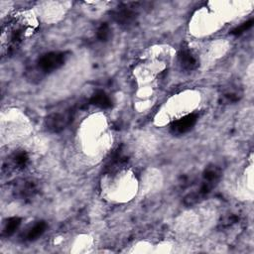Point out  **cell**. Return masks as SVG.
Listing matches in <instances>:
<instances>
[{
	"label": "cell",
	"mask_w": 254,
	"mask_h": 254,
	"mask_svg": "<svg viewBox=\"0 0 254 254\" xmlns=\"http://www.w3.org/2000/svg\"><path fill=\"white\" fill-rule=\"evenodd\" d=\"M222 176L221 169L216 165H210L204 169L199 186L188 193L184 198V203L187 206L193 205L204 199L211 190L216 187Z\"/></svg>",
	"instance_id": "6da1fadb"
},
{
	"label": "cell",
	"mask_w": 254,
	"mask_h": 254,
	"mask_svg": "<svg viewBox=\"0 0 254 254\" xmlns=\"http://www.w3.org/2000/svg\"><path fill=\"white\" fill-rule=\"evenodd\" d=\"M27 33L26 24L18 19L8 21L2 28L1 54L11 55L21 46Z\"/></svg>",
	"instance_id": "7a4b0ae2"
},
{
	"label": "cell",
	"mask_w": 254,
	"mask_h": 254,
	"mask_svg": "<svg viewBox=\"0 0 254 254\" xmlns=\"http://www.w3.org/2000/svg\"><path fill=\"white\" fill-rule=\"evenodd\" d=\"M141 2L121 3L111 11V18L115 23L123 28L133 26L139 17V10L142 8Z\"/></svg>",
	"instance_id": "3957f363"
},
{
	"label": "cell",
	"mask_w": 254,
	"mask_h": 254,
	"mask_svg": "<svg viewBox=\"0 0 254 254\" xmlns=\"http://www.w3.org/2000/svg\"><path fill=\"white\" fill-rule=\"evenodd\" d=\"M74 109L68 108L49 114L45 119V127L49 132L59 133L64 130L73 120Z\"/></svg>",
	"instance_id": "277c9868"
},
{
	"label": "cell",
	"mask_w": 254,
	"mask_h": 254,
	"mask_svg": "<svg viewBox=\"0 0 254 254\" xmlns=\"http://www.w3.org/2000/svg\"><path fill=\"white\" fill-rule=\"evenodd\" d=\"M64 52H50L43 55L37 62V69L40 73H49L60 68L66 60Z\"/></svg>",
	"instance_id": "5b68a950"
},
{
	"label": "cell",
	"mask_w": 254,
	"mask_h": 254,
	"mask_svg": "<svg viewBox=\"0 0 254 254\" xmlns=\"http://www.w3.org/2000/svg\"><path fill=\"white\" fill-rule=\"evenodd\" d=\"M30 161L28 153L24 150H18L12 153L2 165V172L11 173L24 170Z\"/></svg>",
	"instance_id": "8992f818"
},
{
	"label": "cell",
	"mask_w": 254,
	"mask_h": 254,
	"mask_svg": "<svg viewBox=\"0 0 254 254\" xmlns=\"http://www.w3.org/2000/svg\"><path fill=\"white\" fill-rule=\"evenodd\" d=\"M39 188L33 180H20L17 181L12 187V193L18 199H28L36 195Z\"/></svg>",
	"instance_id": "52a82bcc"
},
{
	"label": "cell",
	"mask_w": 254,
	"mask_h": 254,
	"mask_svg": "<svg viewBox=\"0 0 254 254\" xmlns=\"http://www.w3.org/2000/svg\"><path fill=\"white\" fill-rule=\"evenodd\" d=\"M198 119L197 114L190 113L182 118L177 119L171 124V132L176 135H182L189 132L196 123Z\"/></svg>",
	"instance_id": "ba28073f"
},
{
	"label": "cell",
	"mask_w": 254,
	"mask_h": 254,
	"mask_svg": "<svg viewBox=\"0 0 254 254\" xmlns=\"http://www.w3.org/2000/svg\"><path fill=\"white\" fill-rule=\"evenodd\" d=\"M179 63L182 68L186 70H193L198 66V59L189 48H182L178 54Z\"/></svg>",
	"instance_id": "9c48e42d"
},
{
	"label": "cell",
	"mask_w": 254,
	"mask_h": 254,
	"mask_svg": "<svg viewBox=\"0 0 254 254\" xmlns=\"http://www.w3.org/2000/svg\"><path fill=\"white\" fill-rule=\"evenodd\" d=\"M243 96L242 88L237 84H229L222 89L220 94L221 101L224 103H235Z\"/></svg>",
	"instance_id": "30bf717a"
},
{
	"label": "cell",
	"mask_w": 254,
	"mask_h": 254,
	"mask_svg": "<svg viewBox=\"0 0 254 254\" xmlns=\"http://www.w3.org/2000/svg\"><path fill=\"white\" fill-rule=\"evenodd\" d=\"M127 163H128V157L123 153V151L119 149L109 159L108 163L105 166V169L107 172L112 173L114 171H117L118 169L123 168Z\"/></svg>",
	"instance_id": "8fae6325"
},
{
	"label": "cell",
	"mask_w": 254,
	"mask_h": 254,
	"mask_svg": "<svg viewBox=\"0 0 254 254\" xmlns=\"http://www.w3.org/2000/svg\"><path fill=\"white\" fill-rule=\"evenodd\" d=\"M89 101H90V103L92 105H95V106H97L99 108H102V109H107V108H110L112 106L111 98L103 90L95 91L92 94V96H91Z\"/></svg>",
	"instance_id": "7c38bea8"
},
{
	"label": "cell",
	"mask_w": 254,
	"mask_h": 254,
	"mask_svg": "<svg viewBox=\"0 0 254 254\" xmlns=\"http://www.w3.org/2000/svg\"><path fill=\"white\" fill-rule=\"evenodd\" d=\"M47 223L45 221H38L33 226L27 229V231L24 233L23 239L25 241H33L38 239L46 230Z\"/></svg>",
	"instance_id": "4fadbf2b"
},
{
	"label": "cell",
	"mask_w": 254,
	"mask_h": 254,
	"mask_svg": "<svg viewBox=\"0 0 254 254\" xmlns=\"http://www.w3.org/2000/svg\"><path fill=\"white\" fill-rule=\"evenodd\" d=\"M21 225V218L18 216H13L10 217L6 220V222L4 223L3 229H2V235L5 237H9L11 235H13L16 230L19 228V226Z\"/></svg>",
	"instance_id": "5bb4252c"
},
{
	"label": "cell",
	"mask_w": 254,
	"mask_h": 254,
	"mask_svg": "<svg viewBox=\"0 0 254 254\" xmlns=\"http://www.w3.org/2000/svg\"><path fill=\"white\" fill-rule=\"evenodd\" d=\"M96 37L101 42H107L111 37V29L107 23H101L96 30Z\"/></svg>",
	"instance_id": "9a60e30c"
},
{
	"label": "cell",
	"mask_w": 254,
	"mask_h": 254,
	"mask_svg": "<svg viewBox=\"0 0 254 254\" xmlns=\"http://www.w3.org/2000/svg\"><path fill=\"white\" fill-rule=\"evenodd\" d=\"M252 25H253V20L251 19V20L246 21V22L242 23L241 25L237 26V27L234 28L230 33H231L232 35H235V36L241 35L242 33H244V32H246L247 30H249V29L252 27Z\"/></svg>",
	"instance_id": "2e32d148"
}]
</instances>
